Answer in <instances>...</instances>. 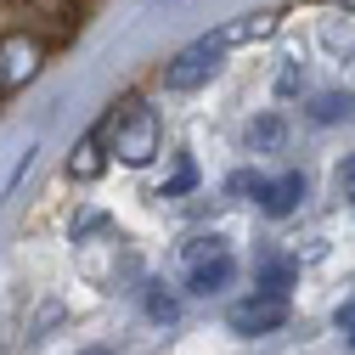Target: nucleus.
<instances>
[{
  "mask_svg": "<svg viewBox=\"0 0 355 355\" xmlns=\"http://www.w3.org/2000/svg\"><path fill=\"white\" fill-rule=\"evenodd\" d=\"M288 288H293V265L288 259H265L259 265V293H282L288 299Z\"/></svg>",
  "mask_w": 355,
  "mask_h": 355,
  "instance_id": "obj_9",
  "label": "nucleus"
},
{
  "mask_svg": "<svg viewBox=\"0 0 355 355\" xmlns=\"http://www.w3.org/2000/svg\"><path fill=\"white\" fill-rule=\"evenodd\" d=\"M259 203H265V214H293V209L304 203V175H282V181H265Z\"/></svg>",
  "mask_w": 355,
  "mask_h": 355,
  "instance_id": "obj_7",
  "label": "nucleus"
},
{
  "mask_svg": "<svg viewBox=\"0 0 355 355\" xmlns=\"http://www.w3.org/2000/svg\"><path fill=\"white\" fill-rule=\"evenodd\" d=\"M220 57H226V46H220V34H209V40H198V46H187L181 57H175L169 68H164V85L169 91H198V85L220 68Z\"/></svg>",
  "mask_w": 355,
  "mask_h": 355,
  "instance_id": "obj_4",
  "label": "nucleus"
},
{
  "mask_svg": "<svg viewBox=\"0 0 355 355\" xmlns=\"http://www.w3.org/2000/svg\"><path fill=\"white\" fill-rule=\"evenodd\" d=\"M344 6H355V0H344Z\"/></svg>",
  "mask_w": 355,
  "mask_h": 355,
  "instance_id": "obj_17",
  "label": "nucleus"
},
{
  "mask_svg": "<svg viewBox=\"0 0 355 355\" xmlns=\"http://www.w3.org/2000/svg\"><path fill=\"white\" fill-rule=\"evenodd\" d=\"M79 355H113V349H79Z\"/></svg>",
  "mask_w": 355,
  "mask_h": 355,
  "instance_id": "obj_16",
  "label": "nucleus"
},
{
  "mask_svg": "<svg viewBox=\"0 0 355 355\" xmlns=\"http://www.w3.org/2000/svg\"><path fill=\"white\" fill-rule=\"evenodd\" d=\"M192 187H198V164H192V158H181V164H175V175L164 181V192H158V198H181V192H192Z\"/></svg>",
  "mask_w": 355,
  "mask_h": 355,
  "instance_id": "obj_10",
  "label": "nucleus"
},
{
  "mask_svg": "<svg viewBox=\"0 0 355 355\" xmlns=\"http://www.w3.org/2000/svg\"><path fill=\"white\" fill-rule=\"evenodd\" d=\"M220 34V46H248V40H265V34H277V12H248V17H237V23H226V28H214Z\"/></svg>",
  "mask_w": 355,
  "mask_h": 355,
  "instance_id": "obj_6",
  "label": "nucleus"
},
{
  "mask_svg": "<svg viewBox=\"0 0 355 355\" xmlns=\"http://www.w3.org/2000/svg\"><path fill=\"white\" fill-rule=\"evenodd\" d=\"M40 68H46V40H34L23 28L0 34V91H23Z\"/></svg>",
  "mask_w": 355,
  "mask_h": 355,
  "instance_id": "obj_2",
  "label": "nucleus"
},
{
  "mask_svg": "<svg viewBox=\"0 0 355 355\" xmlns=\"http://www.w3.org/2000/svg\"><path fill=\"white\" fill-rule=\"evenodd\" d=\"M232 271H237V265H232V254H226L220 237H198L187 248V288L192 293H220L232 282Z\"/></svg>",
  "mask_w": 355,
  "mask_h": 355,
  "instance_id": "obj_3",
  "label": "nucleus"
},
{
  "mask_svg": "<svg viewBox=\"0 0 355 355\" xmlns=\"http://www.w3.org/2000/svg\"><path fill=\"white\" fill-rule=\"evenodd\" d=\"M102 136V147L113 153V158H124V164H153L158 158V113L141 102V96H124L113 113H107V124L96 130Z\"/></svg>",
  "mask_w": 355,
  "mask_h": 355,
  "instance_id": "obj_1",
  "label": "nucleus"
},
{
  "mask_svg": "<svg viewBox=\"0 0 355 355\" xmlns=\"http://www.w3.org/2000/svg\"><path fill=\"white\" fill-rule=\"evenodd\" d=\"M349 107H355L349 96H316V107H310V113H316L322 124H333V119H349Z\"/></svg>",
  "mask_w": 355,
  "mask_h": 355,
  "instance_id": "obj_11",
  "label": "nucleus"
},
{
  "mask_svg": "<svg viewBox=\"0 0 355 355\" xmlns=\"http://www.w3.org/2000/svg\"><path fill=\"white\" fill-rule=\"evenodd\" d=\"M147 316H158V322H175V316H181V304H175L169 293H158V288H153V293H147Z\"/></svg>",
  "mask_w": 355,
  "mask_h": 355,
  "instance_id": "obj_13",
  "label": "nucleus"
},
{
  "mask_svg": "<svg viewBox=\"0 0 355 355\" xmlns=\"http://www.w3.org/2000/svg\"><path fill=\"white\" fill-rule=\"evenodd\" d=\"M248 141H254V147H282V124H277V119H259V124L248 130Z\"/></svg>",
  "mask_w": 355,
  "mask_h": 355,
  "instance_id": "obj_12",
  "label": "nucleus"
},
{
  "mask_svg": "<svg viewBox=\"0 0 355 355\" xmlns=\"http://www.w3.org/2000/svg\"><path fill=\"white\" fill-rule=\"evenodd\" d=\"M68 175H73V181H96V175H102V136H85V141L73 147Z\"/></svg>",
  "mask_w": 355,
  "mask_h": 355,
  "instance_id": "obj_8",
  "label": "nucleus"
},
{
  "mask_svg": "<svg viewBox=\"0 0 355 355\" xmlns=\"http://www.w3.org/2000/svg\"><path fill=\"white\" fill-rule=\"evenodd\" d=\"M232 333H243V338H254V333H277L282 322H288V299L282 293H254V299H243V304H232Z\"/></svg>",
  "mask_w": 355,
  "mask_h": 355,
  "instance_id": "obj_5",
  "label": "nucleus"
},
{
  "mask_svg": "<svg viewBox=\"0 0 355 355\" xmlns=\"http://www.w3.org/2000/svg\"><path fill=\"white\" fill-rule=\"evenodd\" d=\"M338 187H344V198H355V158H344V169H338Z\"/></svg>",
  "mask_w": 355,
  "mask_h": 355,
  "instance_id": "obj_14",
  "label": "nucleus"
},
{
  "mask_svg": "<svg viewBox=\"0 0 355 355\" xmlns=\"http://www.w3.org/2000/svg\"><path fill=\"white\" fill-rule=\"evenodd\" d=\"M338 327H344V333L355 338V304H344V310H338Z\"/></svg>",
  "mask_w": 355,
  "mask_h": 355,
  "instance_id": "obj_15",
  "label": "nucleus"
}]
</instances>
